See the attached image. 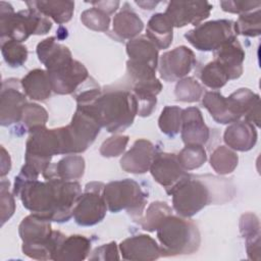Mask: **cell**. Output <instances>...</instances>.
<instances>
[{
  "instance_id": "obj_1",
  "label": "cell",
  "mask_w": 261,
  "mask_h": 261,
  "mask_svg": "<svg viewBox=\"0 0 261 261\" xmlns=\"http://www.w3.org/2000/svg\"><path fill=\"white\" fill-rule=\"evenodd\" d=\"M13 195L18 196L23 207L33 214L51 221L64 222L73 215V208L82 195V188L74 180L33 179L13 188Z\"/></svg>"
},
{
  "instance_id": "obj_2",
  "label": "cell",
  "mask_w": 261,
  "mask_h": 261,
  "mask_svg": "<svg viewBox=\"0 0 261 261\" xmlns=\"http://www.w3.org/2000/svg\"><path fill=\"white\" fill-rule=\"evenodd\" d=\"M39 60L46 66L53 92L59 95L72 94L89 79L85 65L72 58L70 50L49 37L37 45Z\"/></svg>"
},
{
  "instance_id": "obj_3",
  "label": "cell",
  "mask_w": 261,
  "mask_h": 261,
  "mask_svg": "<svg viewBox=\"0 0 261 261\" xmlns=\"http://www.w3.org/2000/svg\"><path fill=\"white\" fill-rule=\"evenodd\" d=\"M77 107L88 111L107 132H123L134 122L138 105L133 93L126 90H108L96 98L77 103Z\"/></svg>"
},
{
  "instance_id": "obj_4",
  "label": "cell",
  "mask_w": 261,
  "mask_h": 261,
  "mask_svg": "<svg viewBox=\"0 0 261 261\" xmlns=\"http://www.w3.org/2000/svg\"><path fill=\"white\" fill-rule=\"evenodd\" d=\"M194 176L189 173L166 193L172 196L173 209L182 217L197 214L207 205L215 202L217 191L212 188L216 178L213 175Z\"/></svg>"
},
{
  "instance_id": "obj_5",
  "label": "cell",
  "mask_w": 261,
  "mask_h": 261,
  "mask_svg": "<svg viewBox=\"0 0 261 261\" xmlns=\"http://www.w3.org/2000/svg\"><path fill=\"white\" fill-rule=\"evenodd\" d=\"M52 22L36 8L14 12L11 4L0 2V38L1 42L13 40L22 43L31 35L47 34Z\"/></svg>"
},
{
  "instance_id": "obj_6",
  "label": "cell",
  "mask_w": 261,
  "mask_h": 261,
  "mask_svg": "<svg viewBox=\"0 0 261 261\" xmlns=\"http://www.w3.org/2000/svg\"><path fill=\"white\" fill-rule=\"evenodd\" d=\"M161 256L186 255L196 252L201 244L198 226L182 216L167 215L156 229Z\"/></svg>"
},
{
  "instance_id": "obj_7",
  "label": "cell",
  "mask_w": 261,
  "mask_h": 261,
  "mask_svg": "<svg viewBox=\"0 0 261 261\" xmlns=\"http://www.w3.org/2000/svg\"><path fill=\"white\" fill-rule=\"evenodd\" d=\"M103 196L107 208L113 213L126 210L136 221H140L144 215L148 196L134 179L125 178L108 182L104 187Z\"/></svg>"
},
{
  "instance_id": "obj_8",
  "label": "cell",
  "mask_w": 261,
  "mask_h": 261,
  "mask_svg": "<svg viewBox=\"0 0 261 261\" xmlns=\"http://www.w3.org/2000/svg\"><path fill=\"white\" fill-rule=\"evenodd\" d=\"M62 154V146L58 128L48 129L38 126L30 129L25 144V164L34 168L39 174L50 165L54 155Z\"/></svg>"
},
{
  "instance_id": "obj_9",
  "label": "cell",
  "mask_w": 261,
  "mask_h": 261,
  "mask_svg": "<svg viewBox=\"0 0 261 261\" xmlns=\"http://www.w3.org/2000/svg\"><path fill=\"white\" fill-rule=\"evenodd\" d=\"M101 125L88 111L76 107L71 122L59 127L63 154L82 153L95 141L100 133Z\"/></svg>"
},
{
  "instance_id": "obj_10",
  "label": "cell",
  "mask_w": 261,
  "mask_h": 261,
  "mask_svg": "<svg viewBox=\"0 0 261 261\" xmlns=\"http://www.w3.org/2000/svg\"><path fill=\"white\" fill-rule=\"evenodd\" d=\"M127 73L133 83L155 79L158 65V49L145 36L132 39L126 43Z\"/></svg>"
},
{
  "instance_id": "obj_11",
  "label": "cell",
  "mask_w": 261,
  "mask_h": 261,
  "mask_svg": "<svg viewBox=\"0 0 261 261\" xmlns=\"http://www.w3.org/2000/svg\"><path fill=\"white\" fill-rule=\"evenodd\" d=\"M185 38L200 51H216L225 43L237 39L234 22L228 19L210 20L185 34Z\"/></svg>"
},
{
  "instance_id": "obj_12",
  "label": "cell",
  "mask_w": 261,
  "mask_h": 261,
  "mask_svg": "<svg viewBox=\"0 0 261 261\" xmlns=\"http://www.w3.org/2000/svg\"><path fill=\"white\" fill-rule=\"evenodd\" d=\"M104 187L101 181H91L86 185L73 208L72 216L79 225H95L105 217L107 205L103 196Z\"/></svg>"
},
{
  "instance_id": "obj_13",
  "label": "cell",
  "mask_w": 261,
  "mask_h": 261,
  "mask_svg": "<svg viewBox=\"0 0 261 261\" xmlns=\"http://www.w3.org/2000/svg\"><path fill=\"white\" fill-rule=\"evenodd\" d=\"M195 64L194 52L186 46H179L161 55L158 69L161 79L165 82H175L184 79Z\"/></svg>"
},
{
  "instance_id": "obj_14",
  "label": "cell",
  "mask_w": 261,
  "mask_h": 261,
  "mask_svg": "<svg viewBox=\"0 0 261 261\" xmlns=\"http://www.w3.org/2000/svg\"><path fill=\"white\" fill-rule=\"evenodd\" d=\"M21 83L8 79L2 83L0 97V122L7 126L21 120L22 111L27 104V95L20 90Z\"/></svg>"
},
{
  "instance_id": "obj_15",
  "label": "cell",
  "mask_w": 261,
  "mask_h": 261,
  "mask_svg": "<svg viewBox=\"0 0 261 261\" xmlns=\"http://www.w3.org/2000/svg\"><path fill=\"white\" fill-rule=\"evenodd\" d=\"M212 8L213 6L207 1H171L164 14L173 28H182L187 24L197 27L210 15Z\"/></svg>"
},
{
  "instance_id": "obj_16",
  "label": "cell",
  "mask_w": 261,
  "mask_h": 261,
  "mask_svg": "<svg viewBox=\"0 0 261 261\" xmlns=\"http://www.w3.org/2000/svg\"><path fill=\"white\" fill-rule=\"evenodd\" d=\"M150 172L153 178L166 191L188 174L180 165L177 155L166 152H157L150 166Z\"/></svg>"
},
{
  "instance_id": "obj_17",
  "label": "cell",
  "mask_w": 261,
  "mask_h": 261,
  "mask_svg": "<svg viewBox=\"0 0 261 261\" xmlns=\"http://www.w3.org/2000/svg\"><path fill=\"white\" fill-rule=\"evenodd\" d=\"M156 154L157 149L150 141L146 139H139L121 157L120 167L129 173H145L150 169Z\"/></svg>"
},
{
  "instance_id": "obj_18",
  "label": "cell",
  "mask_w": 261,
  "mask_h": 261,
  "mask_svg": "<svg viewBox=\"0 0 261 261\" xmlns=\"http://www.w3.org/2000/svg\"><path fill=\"white\" fill-rule=\"evenodd\" d=\"M119 250L124 260H155L161 256L160 246L148 234H137L123 240L119 244Z\"/></svg>"
},
{
  "instance_id": "obj_19",
  "label": "cell",
  "mask_w": 261,
  "mask_h": 261,
  "mask_svg": "<svg viewBox=\"0 0 261 261\" xmlns=\"http://www.w3.org/2000/svg\"><path fill=\"white\" fill-rule=\"evenodd\" d=\"M181 139L186 145L203 146L209 139V128L202 112L197 107H188L181 112Z\"/></svg>"
},
{
  "instance_id": "obj_20",
  "label": "cell",
  "mask_w": 261,
  "mask_h": 261,
  "mask_svg": "<svg viewBox=\"0 0 261 261\" xmlns=\"http://www.w3.org/2000/svg\"><path fill=\"white\" fill-rule=\"evenodd\" d=\"M214 57L225 70L228 80H236L242 75L245 51L238 39L225 43L214 51Z\"/></svg>"
},
{
  "instance_id": "obj_21",
  "label": "cell",
  "mask_w": 261,
  "mask_h": 261,
  "mask_svg": "<svg viewBox=\"0 0 261 261\" xmlns=\"http://www.w3.org/2000/svg\"><path fill=\"white\" fill-rule=\"evenodd\" d=\"M223 140L226 146L232 150L249 151L257 142V130L253 124L238 120L225 128Z\"/></svg>"
},
{
  "instance_id": "obj_22",
  "label": "cell",
  "mask_w": 261,
  "mask_h": 261,
  "mask_svg": "<svg viewBox=\"0 0 261 261\" xmlns=\"http://www.w3.org/2000/svg\"><path fill=\"white\" fill-rule=\"evenodd\" d=\"M85 159L79 155H67L56 163L50 164L42 173L45 179L74 180L84 175Z\"/></svg>"
},
{
  "instance_id": "obj_23",
  "label": "cell",
  "mask_w": 261,
  "mask_h": 261,
  "mask_svg": "<svg viewBox=\"0 0 261 261\" xmlns=\"http://www.w3.org/2000/svg\"><path fill=\"white\" fill-rule=\"evenodd\" d=\"M162 85L157 77L133 83V95L138 105V115L146 117L152 114L156 107V96L161 92Z\"/></svg>"
},
{
  "instance_id": "obj_24",
  "label": "cell",
  "mask_w": 261,
  "mask_h": 261,
  "mask_svg": "<svg viewBox=\"0 0 261 261\" xmlns=\"http://www.w3.org/2000/svg\"><path fill=\"white\" fill-rule=\"evenodd\" d=\"M52 231L50 219L33 213L24 217L18 226L19 237L23 243H40L46 241Z\"/></svg>"
},
{
  "instance_id": "obj_25",
  "label": "cell",
  "mask_w": 261,
  "mask_h": 261,
  "mask_svg": "<svg viewBox=\"0 0 261 261\" xmlns=\"http://www.w3.org/2000/svg\"><path fill=\"white\" fill-rule=\"evenodd\" d=\"M146 35L158 50L166 49L172 42L173 25L164 13H155L147 23Z\"/></svg>"
},
{
  "instance_id": "obj_26",
  "label": "cell",
  "mask_w": 261,
  "mask_h": 261,
  "mask_svg": "<svg viewBox=\"0 0 261 261\" xmlns=\"http://www.w3.org/2000/svg\"><path fill=\"white\" fill-rule=\"evenodd\" d=\"M25 95L32 100L44 101L50 97L52 86L46 70L36 68L28 72L20 81Z\"/></svg>"
},
{
  "instance_id": "obj_27",
  "label": "cell",
  "mask_w": 261,
  "mask_h": 261,
  "mask_svg": "<svg viewBox=\"0 0 261 261\" xmlns=\"http://www.w3.org/2000/svg\"><path fill=\"white\" fill-rule=\"evenodd\" d=\"M28 7L36 8L47 17H51L58 24L69 21L74 10L73 1L48 0V1H25Z\"/></svg>"
},
{
  "instance_id": "obj_28",
  "label": "cell",
  "mask_w": 261,
  "mask_h": 261,
  "mask_svg": "<svg viewBox=\"0 0 261 261\" xmlns=\"http://www.w3.org/2000/svg\"><path fill=\"white\" fill-rule=\"evenodd\" d=\"M144 29V22L140 16L124 3L121 10L113 18V33L121 39H135Z\"/></svg>"
},
{
  "instance_id": "obj_29",
  "label": "cell",
  "mask_w": 261,
  "mask_h": 261,
  "mask_svg": "<svg viewBox=\"0 0 261 261\" xmlns=\"http://www.w3.org/2000/svg\"><path fill=\"white\" fill-rule=\"evenodd\" d=\"M240 231L246 239L249 259H260V223L254 213H245L240 219Z\"/></svg>"
},
{
  "instance_id": "obj_30",
  "label": "cell",
  "mask_w": 261,
  "mask_h": 261,
  "mask_svg": "<svg viewBox=\"0 0 261 261\" xmlns=\"http://www.w3.org/2000/svg\"><path fill=\"white\" fill-rule=\"evenodd\" d=\"M65 238L62 232L53 230L46 241L40 243H22L21 249L23 254L30 258L37 260H53Z\"/></svg>"
},
{
  "instance_id": "obj_31",
  "label": "cell",
  "mask_w": 261,
  "mask_h": 261,
  "mask_svg": "<svg viewBox=\"0 0 261 261\" xmlns=\"http://www.w3.org/2000/svg\"><path fill=\"white\" fill-rule=\"evenodd\" d=\"M91 251V242L88 238L74 234L64 239L53 260H84Z\"/></svg>"
},
{
  "instance_id": "obj_32",
  "label": "cell",
  "mask_w": 261,
  "mask_h": 261,
  "mask_svg": "<svg viewBox=\"0 0 261 261\" xmlns=\"http://www.w3.org/2000/svg\"><path fill=\"white\" fill-rule=\"evenodd\" d=\"M228 110L236 121L246 115L256 104L260 103L259 95L247 88H241L226 98Z\"/></svg>"
},
{
  "instance_id": "obj_33",
  "label": "cell",
  "mask_w": 261,
  "mask_h": 261,
  "mask_svg": "<svg viewBox=\"0 0 261 261\" xmlns=\"http://www.w3.org/2000/svg\"><path fill=\"white\" fill-rule=\"evenodd\" d=\"M202 103L216 122L221 124L234 122V119L228 110L227 100L219 92H206L203 96Z\"/></svg>"
},
{
  "instance_id": "obj_34",
  "label": "cell",
  "mask_w": 261,
  "mask_h": 261,
  "mask_svg": "<svg viewBox=\"0 0 261 261\" xmlns=\"http://www.w3.org/2000/svg\"><path fill=\"white\" fill-rule=\"evenodd\" d=\"M238 154L226 146H218L210 156V165L218 174H228L238 166Z\"/></svg>"
},
{
  "instance_id": "obj_35",
  "label": "cell",
  "mask_w": 261,
  "mask_h": 261,
  "mask_svg": "<svg viewBox=\"0 0 261 261\" xmlns=\"http://www.w3.org/2000/svg\"><path fill=\"white\" fill-rule=\"evenodd\" d=\"M171 214V208L165 202H152L146 210V213L140 219V224L143 229L155 231L162 220Z\"/></svg>"
},
{
  "instance_id": "obj_36",
  "label": "cell",
  "mask_w": 261,
  "mask_h": 261,
  "mask_svg": "<svg viewBox=\"0 0 261 261\" xmlns=\"http://www.w3.org/2000/svg\"><path fill=\"white\" fill-rule=\"evenodd\" d=\"M182 109L178 106H165L158 119V125L161 132L169 137L179 133L181 126Z\"/></svg>"
},
{
  "instance_id": "obj_37",
  "label": "cell",
  "mask_w": 261,
  "mask_h": 261,
  "mask_svg": "<svg viewBox=\"0 0 261 261\" xmlns=\"http://www.w3.org/2000/svg\"><path fill=\"white\" fill-rule=\"evenodd\" d=\"M234 32L246 37H257L261 34L260 8L241 14L234 22Z\"/></svg>"
},
{
  "instance_id": "obj_38",
  "label": "cell",
  "mask_w": 261,
  "mask_h": 261,
  "mask_svg": "<svg viewBox=\"0 0 261 261\" xmlns=\"http://www.w3.org/2000/svg\"><path fill=\"white\" fill-rule=\"evenodd\" d=\"M200 79L205 86L210 89L218 90L228 81V76L222 66L215 60L207 63L200 72Z\"/></svg>"
},
{
  "instance_id": "obj_39",
  "label": "cell",
  "mask_w": 261,
  "mask_h": 261,
  "mask_svg": "<svg viewBox=\"0 0 261 261\" xmlns=\"http://www.w3.org/2000/svg\"><path fill=\"white\" fill-rule=\"evenodd\" d=\"M1 52L5 62L11 67L21 66L28 59V49L20 43L13 40L1 42Z\"/></svg>"
},
{
  "instance_id": "obj_40",
  "label": "cell",
  "mask_w": 261,
  "mask_h": 261,
  "mask_svg": "<svg viewBox=\"0 0 261 261\" xmlns=\"http://www.w3.org/2000/svg\"><path fill=\"white\" fill-rule=\"evenodd\" d=\"M178 161L185 170L201 167L207 160L206 151L201 145H186L177 155Z\"/></svg>"
},
{
  "instance_id": "obj_41",
  "label": "cell",
  "mask_w": 261,
  "mask_h": 261,
  "mask_svg": "<svg viewBox=\"0 0 261 261\" xmlns=\"http://www.w3.org/2000/svg\"><path fill=\"white\" fill-rule=\"evenodd\" d=\"M204 92L203 87L194 77H184L175 86L174 94L178 101L197 102Z\"/></svg>"
},
{
  "instance_id": "obj_42",
  "label": "cell",
  "mask_w": 261,
  "mask_h": 261,
  "mask_svg": "<svg viewBox=\"0 0 261 261\" xmlns=\"http://www.w3.org/2000/svg\"><path fill=\"white\" fill-rule=\"evenodd\" d=\"M48 120V113L46 109L36 103H27L23 111L21 121L28 129L38 126H45Z\"/></svg>"
},
{
  "instance_id": "obj_43",
  "label": "cell",
  "mask_w": 261,
  "mask_h": 261,
  "mask_svg": "<svg viewBox=\"0 0 261 261\" xmlns=\"http://www.w3.org/2000/svg\"><path fill=\"white\" fill-rule=\"evenodd\" d=\"M81 20L87 28L97 32H106L110 24L109 15L96 7L85 10L81 14Z\"/></svg>"
},
{
  "instance_id": "obj_44",
  "label": "cell",
  "mask_w": 261,
  "mask_h": 261,
  "mask_svg": "<svg viewBox=\"0 0 261 261\" xmlns=\"http://www.w3.org/2000/svg\"><path fill=\"white\" fill-rule=\"evenodd\" d=\"M128 140V136L122 135H114L112 137H109L102 143L100 147V154L103 157L119 156L124 152Z\"/></svg>"
},
{
  "instance_id": "obj_45",
  "label": "cell",
  "mask_w": 261,
  "mask_h": 261,
  "mask_svg": "<svg viewBox=\"0 0 261 261\" xmlns=\"http://www.w3.org/2000/svg\"><path fill=\"white\" fill-rule=\"evenodd\" d=\"M9 180L2 177L0 188V209H1V225H3L14 213V198L9 192Z\"/></svg>"
},
{
  "instance_id": "obj_46",
  "label": "cell",
  "mask_w": 261,
  "mask_h": 261,
  "mask_svg": "<svg viewBox=\"0 0 261 261\" xmlns=\"http://www.w3.org/2000/svg\"><path fill=\"white\" fill-rule=\"evenodd\" d=\"M260 1H239V0H228V1H220V6L223 11L230 13L244 14L247 12H251L254 9L260 8Z\"/></svg>"
},
{
  "instance_id": "obj_47",
  "label": "cell",
  "mask_w": 261,
  "mask_h": 261,
  "mask_svg": "<svg viewBox=\"0 0 261 261\" xmlns=\"http://www.w3.org/2000/svg\"><path fill=\"white\" fill-rule=\"evenodd\" d=\"M118 248L115 242H111L96 248L93 254L89 257L90 260H118Z\"/></svg>"
},
{
  "instance_id": "obj_48",
  "label": "cell",
  "mask_w": 261,
  "mask_h": 261,
  "mask_svg": "<svg viewBox=\"0 0 261 261\" xmlns=\"http://www.w3.org/2000/svg\"><path fill=\"white\" fill-rule=\"evenodd\" d=\"M91 4L95 5L94 7L104 11L105 13L111 14L117 10L120 3H119V1H116V0L115 1H107L106 0V1H92Z\"/></svg>"
},
{
  "instance_id": "obj_49",
  "label": "cell",
  "mask_w": 261,
  "mask_h": 261,
  "mask_svg": "<svg viewBox=\"0 0 261 261\" xmlns=\"http://www.w3.org/2000/svg\"><path fill=\"white\" fill-rule=\"evenodd\" d=\"M245 119L247 122L253 124L254 126H260V103L256 104L246 115Z\"/></svg>"
},
{
  "instance_id": "obj_50",
  "label": "cell",
  "mask_w": 261,
  "mask_h": 261,
  "mask_svg": "<svg viewBox=\"0 0 261 261\" xmlns=\"http://www.w3.org/2000/svg\"><path fill=\"white\" fill-rule=\"evenodd\" d=\"M11 160L4 147H1V177H4L10 170Z\"/></svg>"
},
{
  "instance_id": "obj_51",
  "label": "cell",
  "mask_w": 261,
  "mask_h": 261,
  "mask_svg": "<svg viewBox=\"0 0 261 261\" xmlns=\"http://www.w3.org/2000/svg\"><path fill=\"white\" fill-rule=\"evenodd\" d=\"M159 2L158 1H136V4L142 7L143 9L151 10L153 9Z\"/></svg>"
}]
</instances>
